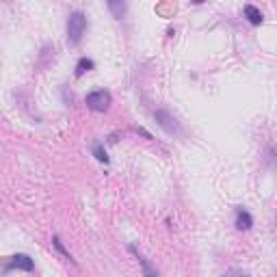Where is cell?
Listing matches in <instances>:
<instances>
[{"label":"cell","mask_w":277,"mask_h":277,"mask_svg":"<svg viewBox=\"0 0 277 277\" xmlns=\"http://www.w3.org/2000/svg\"><path fill=\"white\" fill-rule=\"evenodd\" d=\"M251 225H254L251 215L243 208H236V227H238V230H251Z\"/></svg>","instance_id":"obj_6"},{"label":"cell","mask_w":277,"mask_h":277,"mask_svg":"<svg viewBox=\"0 0 277 277\" xmlns=\"http://www.w3.org/2000/svg\"><path fill=\"white\" fill-rule=\"evenodd\" d=\"M223 277H251L247 271H240V268H227Z\"/></svg>","instance_id":"obj_11"},{"label":"cell","mask_w":277,"mask_h":277,"mask_svg":"<svg viewBox=\"0 0 277 277\" xmlns=\"http://www.w3.org/2000/svg\"><path fill=\"white\" fill-rule=\"evenodd\" d=\"M85 30H87V18H85V13H80V11L70 13V18H67V42H70L72 46L80 44V39H83Z\"/></svg>","instance_id":"obj_1"},{"label":"cell","mask_w":277,"mask_h":277,"mask_svg":"<svg viewBox=\"0 0 277 277\" xmlns=\"http://www.w3.org/2000/svg\"><path fill=\"white\" fill-rule=\"evenodd\" d=\"M109 9L113 11V15H115L117 20L124 18V13H126V5L124 3H109Z\"/></svg>","instance_id":"obj_9"},{"label":"cell","mask_w":277,"mask_h":277,"mask_svg":"<svg viewBox=\"0 0 277 277\" xmlns=\"http://www.w3.org/2000/svg\"><path fill=\"white\" fill-rule=\"evenodd\" d=\"M243 13H245L247 22H249V24H254V26H260V24L264 22L262 11H260L258 7H254V5H245V9H243Z\"/></svg>","instance_id":"obj_5"},{"label":"cell","mask_w":277,"mask_h":277,"mask_svg":"<svg viewBox=\"0 0 277 277\" xmlns=\"http://www.w3.org/2000/svg\"><path fill=\"white\" fill-rule=\"evenodd\" d=\"M89 70H93V61L91 59H80L78 65H76V76H83Z\"/></svg>","instance_id":"obj_8"},{"label":"cell","mask_w":277,"mask_h":277,"mask_svg":"<svg viewBox=\"0 0 277 277\" xmlns=\"http://www.w3.org/2000/svg\"><path fill=\"white\" fill-rule=\"evenodd\" d=\"M52 243H54V247H56V249H59V251H61V254H63L65 258H67V260H72V256H70V251H67V249H65V247H63V243L59 240V236H54V238H52Z\"/></svg>","instance_id":"obj_12"},{"label":"cell","mask_w":277,"mask_h":277,"mask_svg":"<svg viewBox=\"0 0 277 277\" xmlns=\"http://www.w3.org/2000/svg\"><path fill=\"white\" fill-rule=\"evenodd\" d=\"M85 102H87V107L91 111L104 113V111H109V107H111V93L104 91V89H100V91H91L85 97Z\"/></svg>","instance_id":"obj_2"},{"label":"cell","mask_w":277,"mask_h":277,"mask_svg":"<svg viewBox=\"0 0 277 277\" xmlns=\"http://www.w3.org/2000/svg\"><path fill=\"white\" fill-rule=\"evenodd\" d=\"M130 251H132V254L136 256V260H138V264H141V268H143V275H145V277H158V273L154 271V268H152V264L148 262V260H145L141 254H138L134 245H130Z\"/></svg>","instance_id":"obj_7"},{"label":"cell","mask_w":277,"mask_h":277,"mask_svg":"<svg viewBox=\"0 0 277 277\" xmlns=\"http://www.w3.org/2000/svg\"><path fill=\"white\" fill-rule=\"evenodd\" d=\"M93 156L100 160V162H109V156H107V150L102 148V143H95L93 145Z\"/></svg>","instance_id":"obj_10"},{"label":"cell","mask_w":277,"mask_h":277,"mask_svg":"<svg viewBox=\"0 0 277 277\" xmlns=\"http://www.w3.org/2000/svg\"><path fill=\"white\" fill-rule=\"evenodd\" d=\"M32 266H35V262L30 260V256L26 254H18V256H13V262L7 266V271H11V268H20V271H32Z\"/></svg>","instance_id":"obj_4"},{"label":"cell","mask_w":277,"mask_h":277,"mask_svg":"<svg viewBox=\"0 0 277 277\" xmlns=\"http://www.w3.org/2000/svg\"><path fill=\"white\" fill-rule=\"evenodd\" d=\"M154 117H156V121H158V126L165 130V132H169V134H176L178 132V124H176V119L169 115L167 111H156L154 113Z\"/></svg>","instance_id":"obj_3"}]
</instances>
